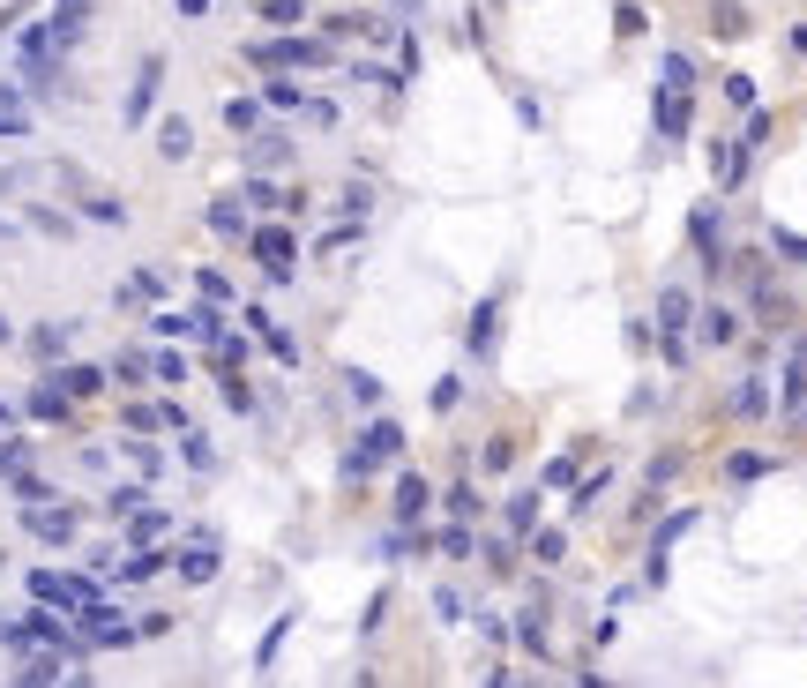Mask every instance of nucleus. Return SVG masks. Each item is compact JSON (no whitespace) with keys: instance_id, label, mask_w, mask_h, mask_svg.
Returning a JSON list of instances; mask_svg holds the SVG:
<instances>
[{"instance_id":"nucleus-35","label":"nucleus","mask_w":807,"mask_h":688,"mask_svg":"<svg viewBox=\"0 0 807 688\" xmlns=\"http://www.w3.org/2000/svg\"><path fill=\"white\" fill-rule=\"evenodd\" d=\"M501 516H509V531H531V516H538V494H516V502L501 509Z\"/></svg>"},{"instance_id":"nucleus-36","label":"nucleus","mask_w":807,"mask_h":688,"mask_svg":"<svg viewBox=\"0 0 807 688\" xmlns=\"http://www.w3.org/2000/svg\"><path fill=\"white\" fill-rule=\"evenodd\" d=\"M344 389H352V397H359V404H382V382H374V374H359V367H352V374H344Z\"/></svg>"},{"instance_id":"nucleus-43","label":"nucleus","mask_w":807,"mask_h":688,"mask_svg":"<svg viewBox=\"0 0 807 688\" xmlns=\"http://www.w3.org/2000/svg\"><path fill=\"white\" fill-rule=\"evenodd\" d=\"M150 367H157V382H180V374H187V359H180V352H157Z\"/></svg>"},{"instance_id":"nucleus-27","label":"nucleus","mask_w":807,"mask_h":688,"mask_svg":"<svg viewBox=\"0 0 807 688\" xmlns=\"http://www.w3.org/2000/svg\"><path fill=\"white\" fill-rule=\"evenodd\" d=\"M785 412L807 419V367H800V359H793V374H785Z\"/></svg>"},{"instance_id":"nucleus-40","label":"nucleus","mask_w":807,"mask_h":688,"mask_svg":"<svg viewBox=\"0 0 807 688\" xmlns=\"http://www.w3.org/2000/svg\"><path fill=\"white\" fill-rule=\"evenodd\" d=\"M180 457L195 464V472H210V464H217V457H210V442H202V434H187V442H180Z\"/></svg>"},{"instance_id":"nucleus-10","label":"nucleus","mask_w":807,"mask_h":688,"mask_svg":"<svg viewBox=\"0 0 807 688\" xmlns=\"http://www.w3.org/2000/svg\"><path fill=\"white\" fill-rule=\"evenodd\" d=\"M187 150H195V128H187L180 113L157 120V158H165V165H187Z\"/></svg>"},{"instance_id":"nucleus-7","label":"nucleus","mask_w":807,"mask_h":688,"mask_svg":"<svg viewBox=\"0 0 807 688\" xmlns=\"http://www.w3.org/2000/svg\"><path fill=\"white\" fill-rule=\"evenodd\" d=\"M172 569H180V584H217V531H195Z\"/></svg>"},{"instance_id":"nucleus-1","label":"nucleus","mask_w":807,"mask_h":688,"mask_svg":"<svg viewBox=\"0 0 807 688\" xmlns=\"http://www.w3.org/2000/svg\"><path fill=\"white\" fill-rule=\"evenodd\" d=\"M0 636H8V651H38V644H53V651H83L75 644V629L60 614H23V621H0Z\"/></svg>"},{"instance_id":"nucleus-14","label":"nucleus","mask_w":807,"mask_h":688,"mask_svg":"<svg viewBox=\"0 0 807 688\" xmlns=\"http://www.w3.org/2000/svg\"><path fill=\"white\" fill-rule=\"evenodd\" d=\"M284 158H292V143H284V135H255V143H247V165H255V172H277Z\"/></svg>"},{"instance_id":"nucleus-16","label":"nucleus","mask_w":807,"mask_h":688,"mask_svg":"<svg viewBox=\"0 0 807 688\" xmlns=\"http://www.w3.org/2000/svg\"><path fill=\"white\" fill-rule=\"evenodd\" d=\"M150 576H165V554H150V546H135V554H128V569H120L113 584H150Z\"/></svg>"},{"instance_id":"nucleus-21","label":"nucleus","mask_w":807,"mask_h":688,"mask_svg":"<svg viewBox=\"0 0 807 688\" xmlns=\"http://www.w3.org/2000/svg\"><path fill=\"white\" fill-rule=\"evenodd\" d=\"M688 315H695V300H688V292H666V300H658V322H666V337L688 330Z\"/></svg>"},{"instance_id":"nucleus-39","label":"nucleus","mask_w":807,"mask_h":688,"mask_svg":"<svg viewBox=\"0 0 807 688\" xmlns=\"http://www.w3.org/2000/svg\"><path fill=\"white\" fill-rule=\"evenodd\" d=\"M725 472H733V479H763V472H770V457H755V449H740V457L725 464Z\"/></svg>"},{"instance_id":"nucleus-12","label":"nucleus","mask_w":807,"mask_h":688,"mask_svg":"<svg viewBox=\"0 0 807 688\" xmlns=\"http://www.w3.org/2000/svg\"><path fill=\"white\" fill-rule=\"evenodd\" d=\"M30 359L60 367V359H68V322H38V330H30Z\"/></svg>"},{"instance_id":"nucleus-49","label":"nucleus","mask_w":807,"mask_h":688,"mask_svg":"<svg viewBox=\"0 0 807 688\" xmlns=\"http://www.w3.org/2000/svg\"><path fill=\"white\" fill-rule=\"evenodd\" d=\"M778 255H793V262H807V240H793V232H778Z\"/></svg>"},{"instance_id":"nucleus-51","label":"nucleus","mask_w":807,"mask_h":688,"mask_svg":"<svg viewBox=\"0 0 807 688\" xmlns=\"http://www.w3.org/2000/svg\"><path fill=\"white\" fill-rule=\"evenodd\" d=\"M8 337H15V330H8V322H0V344H8Z\"/></svg>"},{"instance_id":"nucleus-28","label":"nucleus","mask_w":807,"mask_h":688,"mask_svg":"<svg viewBox=\"0 0 807 688\" xmlns=\"http://www.w3.org/2000/svg\"><path fill=\"white\" fill-rule=\"evenodd\" d=\"M30 464V442H15V434H0V479H15Z\"/></svg>"},{"instance_id":"nucleus-24","label":"nucleus","mask_w":807,"mask_h":688,"mask_svg":"<svg viewBox=\"0 0 807 688\" xmlns=\"http://www.w3.org/2000/svg\"><path fill=\"white\" fill-rule=\"evenodd\" d=\"M494 315H501V300H486L479 315H471V352H494Z\"/></svg>"},{"instance_id":"nucleus-47","label":"nucleus","mask_w":807,"mask_h":688,"mask_svg":"<svg viewBox=\"0 0 807 688\" xmlns=\"http://www.w3.org/2000/svg\"><path fill=\"white\" fill-rule=\"evenodd\" d=\"M449 516H479V494H471V487H449Z\"/></svg>"},{"instance_id":"nucleus-30","label":"nucleus","mask_w":807,"mask_h":688,"mask_svg":"<svg viewBox=\"0 0 807 688\" xmlns=\"http://www.w3.org/2000/svg\"><path fill=\"white\" fill-rule=\"evenodd\" d=\"M255 337L269 344V359H277V367H292V359H299V344H292V337H284V330H277V322H269V330H255Z\"/></svg>"},{"instance_id":"nucleus-8","label":"nucleus","mask_w":807,"mask_h":688,"mask_svg":"<svg viewBox=\"0 0 807 688\" xmlns=\"http://www.w3.org/2000/svg\"><path fill=\"white\" fill-rule=\"evenodd\" d=\"M157 83H165V60H142L135 68V90H128V105H120V113H128V128H142V120H150V105H157Z\"/></svg>"},{"instance_id":"nucleus-42","label":"nucleus","mask_w":807,"mask_h":688,"mask_svg":"<svg viewBox=\"0 0 807 688\" xmlns=\"http://www.w3.org/2000/svg\"><path fill=\"white\" fill-rule=\"evenodd\" d=\"M441 554H471V531H464V516H456V524L441 531Z\"/></svg>"},{"instance_id":"nucleus-44","label":"nucleus","mask_w":807,"mask_h":688,"mask_svg":"<svg viewBox=\"0 0 807 688\" xmlns=\"http://www.w3.org/2000/svg\"><path fill=\"white\" fill-rule=\"evenodd\" d=\"M247 210H277V187H269V180H247Z\"/></svg>"},{"instance_id":"nucleus-2","label":"nucleus","mask_w":807,"mask_h":688,"mask_svg":"<svg viewBox=\"0 0 807 688\" xmlns=\"http://www.w3.org/2000/svg\"><path fill=\"white\" fill-rule=\"evenodd\" d=\"M247 60L255 68H322L329 45L322 38H277V45H247Z\"/></svg>"},{"instance_id":"nucleus-25","label":"nucleus","mask_w":807,"mask_h":688,"mask_svg":"<svg viewBox=\"0 0 807 688\" xmlns=\"http://www.w3.org/2000/svg\"><path fill=\"white\" fill-rule=\"evenodd\" d=\"M83 217H98V225H128V202H120V195H90Z\"/></svg>"},{"instance_id":"nucleus-37","label":"nucleus","mask_w":807,"mask_h":688,"mask_svg":"<svg viewBox=\"0 0 807 688\" xmlns=\"http://www.w3.org/2000/svg\"><path fill=\"white\" fill-rule=\"evenodd\" d=\"M456 404H464V382H456V374H441V382H434V412H456Z\"/></svg>"},{"instance_id":"nucleus-6","label":"nucleus","mask_w":807,"mask_h":688,"mask_svg":"<svg viewBox=\"0 0 807 688\" xmlns=\"http://www.w3.org/2000/svg\"><path fill=\"white\" fill-rule=\"evenodd\" d=\"M247 247L262 255V270L277 277V285L292 277V262H299V247H292V232H284V225H262V232H247Z\"/></svg>"},{"instance_id":"nucleus-23","label":"nucleus","mask_w":807,"mask_h":688,"mask_svg":"<svg viewBox=\"0 0 807 688\" xmlns=\"http://www.w3.org/2000/svg\"><path fill=\"white\" fill-rule=\"evenodd\" d=\"M262 105H269V113H292V105H299V83H292V75H269Z\"/></svg>"},{"instance_id":"nucleus-15","label":"nucleus","mask_w":807,"mask_h":688,"mask_svg":"<svg viewBox=\"0 0 807 688\" xmlns=\"http://www.w3.org/2000/svg\"><path fill=\"white\" fill-rule=\"evenodd\" d=\"M53 382L68 389V397H98V389H105V367H60Z\"/></svg>"},{"instance_id":"nucleus-20","label":"nucleus","mask_w":807,"mask_h":688,"mask_svg":"<svg viewBox=\"0 0 807 688\" xmlns=\"http://www.w3.org/2000/svg\"><path fill=\"white\" fill-rule=\"evenodd\" d=\"M748 180V143H725L718 150V187H740Z\"/></svg>"},{"instance_id":"nucleus-19","label":"nucleus","mask_w":807,"mask_h":688,"mask_svg":"<svg viewBox=\"0 0 807 688\" xmlns=\"http://www.w3.org/2000/svg\"><path fill=\"white\" fill-rule=\"evenodd\" d=\"M733 412H740V419H763V412H770V389L755 382V374H748V382L733 389Z\"/></svg>"},{"instance_id":"nucleus-26","label":"nucleus","mask_w":807,"mask_h":688,"mask_svg":"<svg viewBox=\"0 0 807 688\" xmlns=\"http://www.w3.org/2000/svg\"><path fill=\"white\" fill-rule=\"evenodd\" d=\"M113 374H120V382H128V389H142V382H150L157 367H150V359H142V352H120V359H113Z\"/></svg>"},{"instance_id":"nucleus-38","label":"nucleus","mask_w":807,"mask_h":688,"mask_svg":"<svg viewBox=\"0 0 807 688\" xmlns=\"http://www.w3.org/2000/svg\"><path fill=\"white\" fill-rule=\"evenodd\" d=\"M531 554H538V561H546V569H553V561L568 554V539H561V531H538V539H531Z\"/></svg>"},{"instance_id":"nucleus-3","label":"nucleus","mask_w":807,"mask_h":688,"mask_svg":"<svg viewBox=\"0 0 807 688\" xmlns=\"http://www.w3.org/2000/svg\"><path fill=\"white\" fill-rule=\"evenodd\" d=\"M30 599H45V606H90V599H98V584H90V576H68V569H30Z\"/></svg>"},{"instance_id":"nucleus-34","label":"nucleus","mask_w":807,"mask_h":688,"mask_svg":"<svg viewBox=\"0 0 807 688\" xmlns=\"http://www.w3.org/2000/svg\"><path fill=\"white\" fill-rule=\"evenodd\" d=\"M688 524H695V509H673L666 524H658V546H651V554H666V546H673V539H680V531H688Z\"/></svg>"},{"instance_id":"nucleus-45","label":"nucleus","mask_w":807,"mask_h":688,"mask_svg":"<svg viewBox=\"0 0 807 688\" xmlns=\"http://www.w3.org/2000/svg\"><path fill=\"white\" fill-rule=\"evenodd\" d=\"M195 285H202V300H232V285L217 270H195Z\"/></svg>"},{"instance_id":"nucleus-29","label":"nucleus","mask_w":807,"mask_h":688,"mask_svg":"<svg viewBox=\"0 0 807 688\" xmlns=\"http://www.w3.org/2000/svg\"><path fill=\"white\" fill-rule=\"evenodd\" d=\"M120 300H128V307H135V300H165V277H157V270H135V285L120 292Z\"/></svg>"},{"instance_id":"nucleus-41","label":"nucleus","mask_w":807,"mask_h":688,"mask_svg":"<svg viewBox=\"0 0 807 688\" xmlns=\"http://www.w3.org/2000/svg\"><path fill=\"white\" fill-rule=\"evenodd\" d=\"M30 225H38V232H53V240H68V232H75L60 210H30Z\"/></svg>"},{"instance_id":"nucleus-31","label":"nucleus","mask_w":807,"mask_h":688,"mask_svg":"<svg viewBox=\"0 0 807 688\" xmlns=\"http://www.w3.org/2000/svg\"><path fill=\"white\" fill-rule=\"evenodd\" d=\"M703 337H710V344H733V337H740V322L725 315V307H710V315H703Z\"/></svg>"},{"instance_id":"nucleus-4","label":"nucleus","mask_w":807,"mask_h":688,"mask_svg":"<svg viewBox=\"0 0 807 688\" xmlns=\"http://www.w3.org/2000/svg\"><path fill=\"white\" fill-rule=\"evenodd\" d=\"M75 516H83V509H68V502H30L23 531H30V539H45V546H68L75 539Z\"/></svg>"},{"instance_id":"nucleus-18","label":"nucleus","mask_w":807,"mask_h":688,"mask_svg":"<svg viewBox=\"0 0 807 688\" xmlns=\"http://www.w3.org/2000/svg\"><path fill=\"white\" fill-rule=\"evenodd\" d=\"M419 509H426V479H419V472H404V479H397V524H411Z\"/></svg>"},{"instance_id":"nucleus-50","label":"nucleus","mask_w":807,"mask_h":688,"mask_svg":"<svg viewBox=\"0 0 807 688\" xmlns=\"http://www.w3.org/2000/svg\"><path fill=\"white\" fill-rule=\"evenodd\" d=\"M0 434H8V404H0Z\"/></svg>"},{"instance_id":"nucleus-13","label":"nucleus","mask_w":807,"mask_h":688,"mask_svg":"<svg viewBox=\"0 0 807 688\" xmlns=\"http://www.w3.org/2000/svg\"><path fill=\"white\" fill-rule=\"evenodd\" d=\"M68 404H75V397H68L60 382H38V389L23 397V412H30V419H68Z\"/></svg>"},{"instance_id":"nucleus-11","label":"nucleus","mask_w":807,"mask_h":688,"mask_svg":"<svg viewBox=\"0 0 807 688\" xmlns=\"http://www.w3.org/2000/svg\"><path fill=\"white\" fill-rule=\"evenodd\" d=\"M210 232H217V240H240V232H247V195H217L210 202Z\"/></svg>"},{"instance_id":"nucleus-9","label":"nucleus","mask_w":807,"mask_h":688,"mask_svg":"<svg viewBox=\"0 0 807 688\" xmlns=\"http://www.w3.org/2000/svg\"><path fill=\"white\" fill-rule=\"evenodd\" d=\"M359 457H367V464H382V457H404V427H397V419H374V427L359 434Z\"/></svg>"},{"instance_id":"nucleus-5","label":"nucleus","mask_w":807,"mask_h":688,"mask_svg":"<svg viewBox=\"0 0 807 688\" xmlns=\"http://www.w3.org/2000/svg\"><path fill=\"white\" fill-rule=\"evenodd\" d=\"M75 644H90V651H128V644H142L135 636V621H113V614H98V599H90V614H83V636Z\"/></svg>"},{"instance_id":"nucleus-32","label":"nucleus","mask_w":807,"mask_h":688,"mask_svg":"<svg viewBox=\"0 0 807 688\" xmlns=\"http://www.w3.org/2000/svg\"><path fill=\"white\" fill-rule=\"evenodd\" d=\"M710 23H718V38H740V30H748V15H740L733 0H718V8H710Z\"/></svg>"},{"instance_id":"nucleus-48","label":"nucleus","mask_w":807,"mask_h":688,"mask_svg":"<svg viewBox=\"0 0 807 688\" xmlns=\"http://www.w3.org/2000/svg\"><path fill=\"white\" fill-rule=\"evenodd\" d=\"M262 15L269 23H299V0H262Z\"/></svg>"},{"instance_id":"nucleus-46","label":"nucleus","mask_w":807,"mask_h":688,"mask_svg":"<svg viewBox=\"0 0 807 688\" xmlns=\"http://www.w3.org/2000/svg\"><path fill=\"white\" fill-rule=\"evenodd\" d=\"M157 337H195V315H157Z\"/></svg>"},{"instance_id":"nucleus-17","label":"nucleus","mask_w":807,"mask_h":688,"mask_svg":"<svg viewBox=\"0 0 807 688\" xmlns=\"http://www.w3.org/2000/svg\"><path fill=\"white\" fill-rule=\"evenodd\" d=\"M165 524H172V516H157V509H128V546H150V539H165Z\"/></svg>"},{"instance_id":"nucleus-33","label":"nucleus","mask_w":807,"mask_h":688,"mask_svg":"<svg viewBox=\"0 0 807 688\" xmlns=\"http://www.w3.org/2000/svg\"><path fill=\"white\" fill-rule=\"evenodd\" d=\"M225 120H232V128H240V135H255V120H262V105H255V98H232V105H225Z\"/></svg>"},{"instance_id":"nucleus-22","label":"nucleus","mask_w":807,"mask_h":688,"mask_svg":"<svg viewBox=\"0 0 807 688\" xmlns=\"http://www.w3.org/2000/svg\"><path fill=\"white\" fill-rule=\"evenodd\" d=\"M658 128H666V135H680V128H688V105H680V83H666V98H658Z\"/></svg>"}]
</instances>
